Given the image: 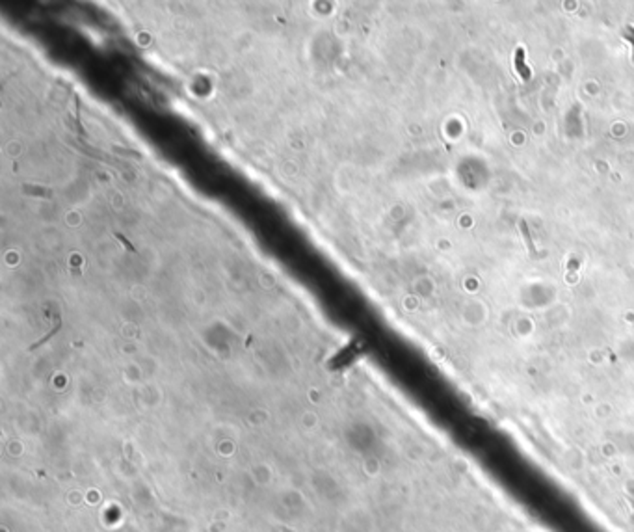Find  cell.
Listing matches in <instances>:
<instances>
[{"label":"cell","instance_id":"6da1fadb","mask_svg":"<svg viewBox=\"0 0 634 532\" xmlns=\"http://www.w3.org/2000/svg\"><path fill=\"white\" fill-rule=\"evenodd\" d=\"M515 67H517V71H519V74H521V78H523V80H528V78H530V69L524 66V51L523 49H517V52H515Z\"/></svg>","mask_w":634,"mask_h":532}]
</instances>
